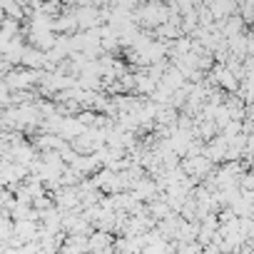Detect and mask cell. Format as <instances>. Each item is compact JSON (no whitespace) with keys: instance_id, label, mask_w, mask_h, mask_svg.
<instances>
[{"instance_id":"7","label":"cell","mask_w":254,"mask_h":254,"mask_svg":"<svg viewBox=\"0 0 254 254\" xmlns=\"http://www.w3.org/2000/svg\"><path fill=\"white\" fill-rule=\"evenodd\" d=\"M140 3H142V0H112V5L115 8H122V10H135Z\"/></svg>"},{"instance_id":"6","label":"cell","mask_w":254,"mask_h":254,"mask_svg":"<svg viewBox=\"0 0 254 254\" xmlns=\"http://www.w3.org/2000/svg\"><path fill=\"white\" fill-rule=\"evenodd\" d=\"M38 10L45 13V15H50V18H55V15H60L65 10V5H63V0H40Z\"/></svg>"},{"instance_id":"4","label":"cell","mask_w":254,"mask_h":254,"mask_svg":"<svg viewBox=\"0 0 254 254\" xmlns=\"http://www.w3.org/2000/svg\"><path fill=\"white\" fill-rule=\"evenodd\" d=\"M157 82H160V85H165L167 90H180V87L185 85V77H182V72H180V70H177V67L170 63V67L162 72V77H160Z\"/></svg>"},{"instance_id":"5","label":"cell","mask_w":254,"mask_h":254,"mask_svg":"<svg viewBox=\"0 0 254 254\" xmlns=\"http://www.w3.org/2000/svg\"><path fill=\"white\" fill-rule=\"evenodd\" d=\"M0 8H3V13L8 18H15V20H25V8L18 3V0H0Z\"/></svg>"},{"instance_id":"1","label":"cell","mask_w":254,"mask_h":254,"mask_svg":"<svg viewBox=\"0 0 254 254\" xmlns=\"http://www.w3.org/2000/svg\"><path fill=\"white\" fill-rule=\"evenodd\" d=\"M85 130H87V127H85L75 115H63V117H60V122H58V130H55V132H58L63 140H67V142H70L72 137L82 135Z\"/></svg>"},{"instance_id":"3","label":"cell","mask_w":254,"mask_h":254,"mask_svg":"<svg viewBox=\"0 0 254 254\" xmlns=\"http://www.w3.org/2000/svg\"><path fill=\"white\" fill-rule=\"evenodd\" d=\"M20 65L23 67H30V70H40L45 65V53L38 50L35 45H25L23 53H20Z\"/></svg>"},{"instance_id":"8","label":"cell","mask_w":254,"mask_h":254,"mask_svg":"<svg viewBox=\"0 0 254 254\" xmlns=\"http://www.w3.org/2000/svg\"><path fill=\"white\" fill-rule=\"evenodd\" d=\"M5 18V13H3V8H0V20H3Z\"/></svg>"},{"instance_id":"2","label":"cell","mask_w":254,"mask_h":254,"mask_svg":"<svg viewBox=\"0 0 254 254\" xmlns=\"http://www.w3.org/2000/svg\"><path fill=\"white\" fill-rule=\"evenodd\" d=\"M40 232V222L38 219H13V237L23 244L30 239H38Z\"/></svg>"}]
</instances>
